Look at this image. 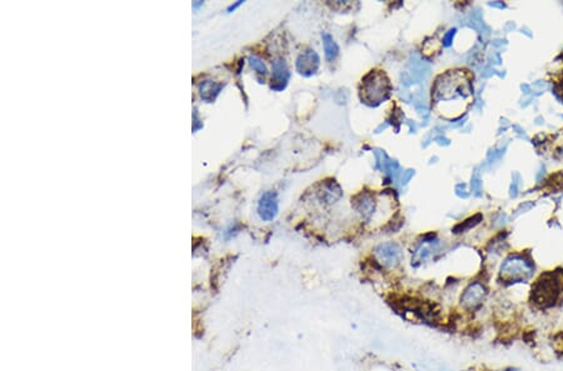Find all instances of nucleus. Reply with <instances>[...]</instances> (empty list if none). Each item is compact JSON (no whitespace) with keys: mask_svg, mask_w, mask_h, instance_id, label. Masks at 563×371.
<instances>
[{"mask_svg":"<svg viewBox=\"0 0 563 371\" xmlns=\"http://www.w3.org/2000/svg\"><path fill=\"white\" fill-rule=\"evenodd\" d=\"M488 5L493 6V8H498V9H505L506 8V4L503 3V1H493V3H489Z\"/></svg>","mask_w":563,"mask_h":371,"instance_id":"obj_25","label":"nucleus"},{"mask_svg":"<svg viewBox=\"0 0 563 371\" xmlns=\"http://www.w3.org/2000/svg\"><path fill=\"white\" fill-rule=\"evenodd\" d=\"M561 154H562V155H563V147L561 148Z\"/></svg>","mask_w":563,"mask_h":371,"instance_id":"obj_36","label":"nucleus"},{"mask_svg":"<svg viewBox=\"0 0 563 371\" xmlns=\"http://www.w3.org/2000/svg\"><path fill=\"white\" fill-rule=\"evenodd\" d=\"M342 197V191L338 184L334 183V180L327 181L322 185V189L319 190V198L327 202H334Z\"/></svg>","mask_w":563,"mask_h":371,"instance_id":"obj_11","label":"nucleus"},{"mask_svg":"<svg viewBox=\"0 0 563 371\" xmlns=\"http://www.w3.org/2000/svg\"><path fill=\"white\" fill-rule=\"evenodd\" d=\"M518 186L519 184L516 183V181H512V184H510V188H509V197L510 198H516L517 195H518Z\"/></svg>","mask_w":563,"mask_h":371,"instance_id":"obj_21","label":"nucleus"},{"mask_svg":"<svg viewBox=\"0 0 563 371\" xmlns=\"http://www.w3.org/2000/svg\"><path fill=\"white\" fill-rule=\"evenodd\" d=\"M249 64L250 67H252L255 72L259 73V74H266L267 73V68L266 65H264V63L261 60V59L257 58V56H250Z\"/></svg>","mask_w":563,"mask_h":371,"instance_id":"obj_15","label":"nucleus"},{"mask_svg":"<svg viewBox=\"0 0 563 371\" xmlns=\"http://www.w3.org/2000/svg\"><path fill=\"white\" fill-rule=\"evenodd\" d=\"M543 122H544L543 118H541V117H537V118H536V124L541 125V124H543Z\"/></svg>","mask_w":563,"mask_h":371,"instance_id":"obj_32","label":"nucleus"},{"mask_svg":"<svg viewBox=\"0 0 563 371\" xmlns=\"http://www.w3.org/2000/svg\"><path fill=\"white\" fill-rule=\"evenodd\" d=\"M521 89L522 92H523V94H530L531 93V86L528 85V84H522Z\"/></svg>","mask_w":563,"mask_h":371,"instance_id":"obj_27","label":"nucleus"},{"mask_svg":"<svg viewBox=\"0 0 563 371\" xmlns=\"http://www.w3.org/2000/svg\"><path fill=\"white\" fill-rule=\"evenodd\" d=\"M472 189H473V191L476 193V195L477 197H480L481 195V179L478 175H475V176L472 177Z\"/></svg>","mask_w":563,"mask_h":371,"instance_id":"obj_17","label":"nucleus"},{"mask_svg":"<svg viewBox=\"0 0 563 371\" xmlns=\"http://www.w3.org/2000/svg\"><path fill=\"white\" fill-rule=\"evenodd\" d=\"M501 124H502V125L505 124V127L509 126V123H508V120H507V119H502V120H501Z\"/></svg>","mask_w":563,"mask_h":371,"instance_id":"obj_34","label":"nucleus"},{"mask_svg":"<svg viewBox=\"0 0 563 371\" xmlns=\"http://www.w3.org/2000/svg\"><path fill=\"white\" fill-rule=\"evenodd\" d=\"M516 29H517V25H516V23H513V22L507 23V24H506V26H505L506 33H509V31H513V30H516Z\"/></svg>","mask_w":563,"mask_h":371,"instance_id":"obj_24","label":"nucleus"},{"mask_svg":"<svg viewBox=\"0 0 563 371\" xmlns=\"http://www.w3.org/2000/svg\"><path fill=\"white\" fill-rule=\"evenodd\" d=\"M563 289V279L557 272H546L532 286V301L539 308L556 304Z\"/></svg>","mask_w":563,"mask_h":371,"instance_id":"obj_1","label":"nucleus"},{"mask_svg":"<svg viewBox=\"0 0 563 371\" xmlns=\"http://www.w3.org/2000/svg\"><path fill=\"white\" fill-rule=\"evenodd\" d=\"M544 175H546V168H544V166L542 165L541 168H539V170H538V173H537V175H536V181H537V183H539V181H541L542 179H543Z\"/></svg>","mask_w":563,"mask_h":371,"instance_id":"obj_23","label":"nucleus"},{"mask_svg":"<svg viewBox=\"0 0 563 371\" xmlns=\"http://www.w3.org/2000/svg\"><path fill=\"white\" fill-rule=\"evenodd\" d=\"M532 101H533V99H532V98H528V99H526V100H524V103H522V104H521V106H522V108H527V106L530 105V104L532 103Z\"/></svg>","mask_w":563,"mask_h":371,"instance_id":"obj_29","label":"nucleus"},{"mask_svg":"<svg viewBox=\"0 0 563 371\" xmlns=\"http://www.w3.org/2000/svg\"><path fill=\"white\" fill-rule=\"evenodd\" d=\"M535 206V202L533 201H526L523 202V204H521V205L518 206V208L514 210V214H513V218H517L518 215H521V214L526 213V211H530L531 209Z\"/></svg>","mask_w":563,"mask_h":371,"instance_id":"obj_16","label":"nucleus"},{"mask_svg":"<svg viewBox=\"0 0 563 371\" xmlns=\"http://www.w3.org/2000/svg\"><path fill=\"white\" fill-rule=\"evenodd\" d=\"M533 86H536V88H539V89H542V90H543V89L547 86V84L544 83V81L538 80V81H536V83L533 84Z\"/></svg>","mask_w":563,"mask_h":371,"instance_id":"obj_28","label":"nucleus"},{"mask_svg":"<svg viewBox=\"0 0 563 371\" xmlns=\"http://www.w3.org/2000/svg\"><path fill=\"white\" fill-rule=\"evenodd\" d=\"M375 261L383 268H396L403 260V250L396 243H384L375 249Z\"/></svg>","mask_w":563,"mask_h":371,"instance_id":"obj_4","label":"nucleus"},{"mask_svg":"<svg viewBox=\"0 0 563 371\" xmlns=\"http://www.w3.org/2000/svg\"><path fill=\"white\" fill-rule=\"evenodd\" d=\"M433 239L434 238L423 241L421 247L416 250V252L412 256V265L419 266L422 263H425L429 258L432 252H434V249H436L434 245H437V240L433 241Z\"/></svg>","mask_w":563,"mask_h":371,"instance_id":"obj_10","label":"nucleus"},{"mask_svg":"<svg viewBox=\"0 0 563 371\" xmlns=\"http://www.w3.org/2000/svg\"><path fill=\"white\" fill-rule=\"evenodd\" d=\"M456 194L460 198L468 197V193H467L466 190V185H464V184H458V185L456 186Z\"/></svg>","mask_w":563,"mask_h":371,"instance_id":"obj_19","label":"nucleus"},{"mask_svg":"<svg viewBox=\"0 0 563 371\" xmlns=\"http://www.w3.org/2000/svg\"><path fill=\"white\" fill-rule=\"evenodd\" d=\"M353 206L363 216H371L375 213V200L369 193H361L353 199Z\"/></svg>","mask_w":563,"mask_h":371,"instance_id":"obj_9","label":"nucleus"},{"mask_svg":"<svg viewBox=\"0 0 563 371\" xmlns=\"http://www.w3.org/2000/svg\"><path fill=\"white\" fill-rule=\"evenodd\" d=\"M278 213V198L273 191H266L258 201V214L264 222H270Z\"/></svg>","mask_w":563,"mask_h":371,"instance_id":"obj_6","label":"nucleus"},{"mask_svg":"<svg viewBox=\"0 0 563 371\" xmlns=\"http://www.w3.org/2000/svg\"><path fill=\"white\" fill-rule=\"evenodd\" d=\"M533 275V265L521 255H510L503 261L500 277L507 284L524 283Z\"/></svg>","mask_w":563,"mask_h":371,"instance_id":"obj_2","label":"nucleus"},{"mask_svg":"<svg viewBox=\"0 0 563 371\" xmlns=\"http://www.w3.org/2000/svg\"><path fill=\"white\" fill-rule=\"evenodd\" d=\"M481 220H482V215H481V214H477V215L472 216V218L467 219L466 222L456 225V226L453 227V233L455 234L464 233V231H467V230L472 229L473 226H476L477 224H480Z\"/></svg>","mask_w":563,"mask_h":371,"instance_id":"obj_14","label":"nucleus"},{"mask_svg":"<svg viewBox=\"0 0 563 371\" xmlns=\"http://www.w3.org/2000/svg\"><path fill=\"white\" fill-rule=\"evenodd\" d=\"M319 67V56L314 50H307L297 60V70L300 74L308 76L316 73Z\"/></svg>","mask_w":563,"mask_h":371,"instance_id":"obj_7","label":"nucleus"},{"mask_svg":"<svg viewBox=\"0 0 563 371\" xmlns=\"http://www.w3.org/2000/svg\"><path fill=\"white\" fill-rule=\"evenodd\" d=\"M456 31H457L456 29H451V30L448 31L446 35H444V38H443L444 47H451V44H452V42H453V38H455V35H456Z\"/></svg>","mask_w":563,"mask_h":371,"instance_id":"obj_18","label":"nucleus"},{"mask_svg":"<svg viewBox=\"0 0 563 371\" xmlns=\"http://www.w3.org/2000/svg\"><path fill=\"white\" fill-rule=\"evenodd\" d=\"M222 85L220 84H215L213 81H206L200 85V95L204 100L207 101H213L215 97L219 94Z\"/></svg>","mask_w":563,"mask_h":371,"instance_id":"obj_12","label":"nucleus"},{"mask_svg":"<svg viewBox=\"0 0 563 371\" xmlns=\"http://www.w3.org/2000/svg\"><path fill=\"white\" fill-rule=\"evenodd\" d=\"M200 5H203V1H194V3H193V8L194 9L199 8Z\"/></svg>","mask_w":563,"mask_h":371,"instance_id":"obj_33","label":"nucleus"},{"mask_svg":"<svg viewBox=\"0 0 563 371\" xmlns=\"http://www.w3.org/2000/svg\"><path fill=\"white\" fill-rule=\"evenodd\" d=\"M521 31H522V34H526V35H527L528 38H532V33H531L530 29L526 28V26H524V28H522Z\"/></svg>","mask_w":563,"mask_h":371,"instance_id":"obj_31","label":"nucleus"},{"mask_svg":"<svg viewBox=\"0 0 563 371\" xmlns=\"http://www.w3.org/2000/svg\"><path fill=\"white\" fill-rule=\"evenodd\" d=\"M323 47H324L325 56H327L328 60H333L338 55V45L332 39V36L328 35V34H323Z\"/></svg>","mask_w":563,"mask_h":371,"instance_id":"obj_13","label":"nucleus"},{"mask_svg":"<svg viewBox=\"0 0 563 371\" xmlns=\"http://www.w3.org/2000/svg\"><path fill=\"white\" fill-rule=\"evenodd\" d=\"M506 44H507V40H505V39H497V40H494V42H493V47H494V48H501V47H503V45H506Z\"/></svg>","mask_w":563,"mask_h":371,"instance_id":"obj_26","label":"nucleus"},{"mask_svg":"<svg viewBox=\"0 0 563 371\" xmlns=\"http://www.w3.org/2000/svg\"><path fill=\"white\" fill-rule=\"evenodd\" d=\"M487 297V289L481 281H473L464 289L462 297H460V304L467 310H476L480 308Z\"/></svg>","mask_w":563,"mask_h":371,"instance_id":"obj_5","label":"nucleus"},{"mask_svg":"<svg viewBox=\"0 0 563 371\" xmlns=\"http://www.w3.org/2000/svg\"><path fill=\"white\" fill-rule=\"evenodd\" d=\"M513 130L517 133V136H518L519 139H524V140H530L528 139V136L526 135V131H524V129H522L519 125H513Z\"/></svg>","mask_w":563,"mask_h":371,"instance_id":"obj_20","label":"nucleus"},{"mask_svg":"<svg viewBox=\"0 0 563 371\" xmlns=\"http://www.w3.org/2000/svg\"><path fill=\"white\" fill-rule=\"evenodd\" d=\"M505 371H518V370H516V369H507V370Z\"/></svg>","mask_w":563,"mask_h":371,"instance_id":"obj_35","label":"nucleus"},{"mask_svg":"<svg viewBox=\"0 0 563 371\" xmlns=\"http://www.w3.org/2000/svg\"><path fill=\"white\" fill-rule=\"evenodd\" d=\"M241 4H243V1H237L236 4H232V5H230L229 8H228V10H229V11L234 10V9H237V8H238L239 5H241Z\"/></svg>","mask_w":563,"mask_h":371,"instance_id":"obj_30","label":"nucleus"},{"mask_svg":"<svg viewBox=\"0 0 563 371\" xmlns=\"http://www.w3.org/2000/svg\"><path fill=\"white\" fill-rule=\"evenodd\" d=\"M362 81L364 99L372 104L382 103L391 94V84L384 73L372 70Z\"/></svg>","mask_w":563,"mask_h":371,"instance_id":"obj_3","label":"nucleus"},{"mask_svg":"<svg viewBox=\"0 0 563 371\" xmlns=\"http://www.w3.org/2000/svg\"><path fill=\"white\" fill-rule=\"evenodd\" d=\"M498 218L500 219L497 220V223H494V226H502V225L506 224V222H507V216H506V214L501 213L500 215H498Z\"/></svg>","mask_w":563,"mask_h":371,"instance_id":"obj_22","label":"nucleus"},{"mask_svg":"<svg viewBox=\"0 0 563 371\" xmlns=\"http://www.w3.org/2000/svg\"><path fill=\"white\" fill-rule=\"evenodd\" d=\"M289 78L288 69L286 67V63L282 60H277L273 64V75H272V89L274 90H282L286 88L287 81Z\"/></svg>","mask_w":563,"mask_h":371,"instance_id":"obj_8","label":"nucleus"}]
</instances>
